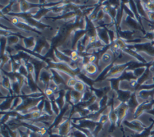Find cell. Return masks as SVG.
<instances>
[{
	"mask_svg": "<svg viewBox=\"0 0 154 137\" xmlns=\"http://www.w3.org/2000/svg\"><path fill=\"white\" fill-rule=\"evenodd\" d=\"M97 34H98V38L103 42L105 45H107L111 44L109 34H108L107 29H105L103 26H98L97 27Z\"/></svg>",
	"mask_w": 154,
	"mask_h": 137,
	"instance_id": "1",
	"label": "cell"
},
{
	"mask_svg": "<svg viewBox=\"0 0 154 137\" xmlns=\"http://www.w3.org/2000/svg\"><path fill=\"white\" fill-rule=\"evenodd\" d=\"M21 42L22 43V46L24 48H26L28 49H34L36 47L37 45V40H36L35 36H29L23 38V39H21Z\"/></svg>",
	"mask_w": 154,
	"mask_h": 137,
	"instance_id": "2",
	"label": "cell"
},
{
	"mask_svg": "<svg viewBox=\"0 0 154 137\" xmlns=\"http://www.w3.org/2000/svg\"><path fill=\"white\" fill-rule=\"evenodd\" d=\"M7 40H8V47H10V48L12 46H16V45H19V43L21 42L20 37L15 34H12L11 36L7 37Z\"/></svg>",
	"mask_w": 154,
	"mask_h": 137,
	"instance_id": "3",
	"label": "cell"
},
{
	"mask_svg": "<svg viewBox=\"0 0 154 137\" xmlns=\"http://www.w3.org/2000/svg\"><path fill=\"white\" fill-rule=\"evenodd\" d=\"M89 86H88L87 85H86L84 81H77V83L75 84V86H74L73 89L75 90H76L77 92H80V93H82L83 94L84 92H85L87 89L89 88Z\"/></svg>",
	"mask_w": 154,
	"mask_h": 137,
	"instance_id": "4",
	"label": "cell"
},
{
	"mask_svg": "<svg viewBox=\"0 0 154 137\" xmlns=\"http://www.w3.org/2000/svg\"><path fill=\"white\" fill-rule=\"evenodd\" d=\"M130 71H131V70H130ZM131 72H133L134 76L138 80L139 78L141 77L145 73L146 68L144 67H136V68L134 69V70H131Z\"/></svg>",
	"mask_w": 154,
	"mask_h": 137,
	"instance_id": "5",
	"label": "cell"
},
{
	"mask_svg": "<svg viewBox=\"0 0 154 137\" xmlns=\"http://www.w3.org/2000/svg\"><path fill=\"white\" fill-rule=\"evenodd\" d=\"M21 2V8L22 13H28L30 9L32 8L33 5L31 6V3H30L28 1H20Z\"/></svg>",
	"mask_w": 154,
	"mask_h": 137,
	"instance_id": "6",
	"label": "cell"
},
{
	"mask_svg": "<svg viewBox=\"0 0 154 137\" xmlns=\"http://www.w3.org/2000/svg\"><path fill=\"white\" fill-rule=\"evenodd\" d=\"M77 81H78V80L76 79V77L71 76L68 81L66 82V86L67 87H70L71 89H73L75 86V84L77 83Z\"/></svg>",
	"mask_w": 154,
	"mask_h": 137,
	"instance_id": "7",
	"label": "cell"
},
{
	"mask_svg": "<svg viewBox=\"0 0 154 137\" xmlns=\"http://www.w3.org/2000/svg\"><path fill=\"white\" fill-rule=\"evenodd\" d=\"M147 18L152 22H154V12H147Z\"/></svg>",
	"mask_w": 154,
	"mask_h": 137,
	"instance_id": "8",
	"label": "cell"
},
{
	"mask_svg": "<svg viewBox=\"0 0 154 137\" xmlns=\"http://www.w3.org/2000/svg\"><path fill=\"white\" fill-rule=\"evenodd\" d=\"M107 137H113L112 135H109V136H107Z\"/></svg>",
	"mask_w": 154,
	"mask_h": 137,
	"instance_id": "9",
	"label": "cell"
}]
</instances>
